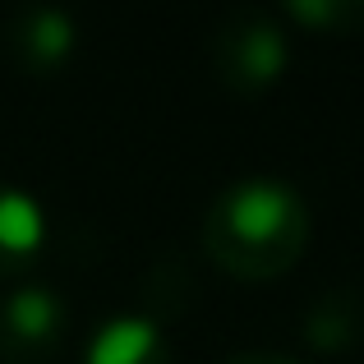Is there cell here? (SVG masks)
<instances>
[{
  "label": "cell",
  "instance_id": "6da1fadb",
  "mask_svg": "<svg viewBox=\"0 0 364 364\" xmlns=\"http://www.w3.org/2000/svg\"><path fill=\"white\" fill-rule=\"evenodd\" d=\"M309 245V208L286 180L249 176L226 185L203 217V249L235 282H277Z\"/></svg>",
  "mask_w": 364,
  "mask_h": 364
},
{
  "label": "cell",
  "instance_id": "7a4b0ae2",
  "mask_svg": "<svg viewBox=\"0 0 364 364\" xmlns=\"http://www.w3.org/2000/svg\"><path fill=\"white\" fill-rule=\"evenodd\" d=\"M291 42L267 9H231L213 28V70L217 83L235 97H258L286 74Z\"/></svg>",
  "mask_w": 364,
  "mask_h": 364
},
{
  "label": "cell",
  "instance_id": "3957f363",
  "mask_svg": "<svg viewBox=\"0 0 364 364\" xmlns=\"http://www.w3.org/2000/svg\"><path fill=\"white\" fill-rule=\"evenodd\" d=\"M65 304L46 286H14L0 295V364H46L65 341Z\"/></svg>",
  "mask_w": 364,
  "mask_h": 364
},
{
  "label": "cell",
  "instance_id": "277c9868",
  "mask_svg": "<svg viewBox=\"0 0 364 364\" xmlns=\"http://www.w3.org/2000/svg\"><path fill=\"white\" fill-rule=\"evenodd\" d=\"M9 55H14L18 70L37 74V79H46V74H55L65 60L74 55V18L65 14V9H51V5H23L9 14Z\"/></svg>",
  "mask_w": 364,
  "mask_h": 364
},
{
  "label": "cell",
  "instance_id": "5b68a950",
  "mask_svg": "<svg viewBox=\"0 0 364 364\" xmlns=\"http://www.w3.org/2000/svg\"><path fill=\"white\" fill-rule=\"evenodd\" d=\"M46 240V222L42 208L14 185H0V282L5 277H18L37 254H42Z\"/></svg>",
  "mask_w": 364,
  "mask_h": 364
},
{
  "label": "cell",
  "instance_id": "8992f818",
  "mask_svg": "<svg viewBox=\"0 0 364 364\" xmlns=\"http://www.w3.org/2000/svg\"><path fill=\"white\" fill-rule=\"evenodd\" d=\"M83 364H171V346L161 328H152L139 314H124V318H111L107 328H97Z\"/></svg>",
  "mask_w": 364,
  "mask_h": 364
},
{
  "label": "cell",
  "instance_id": "52a82bcc",
  "mask_svg": "<svg viewBox=\"0 0 364 364\" xmlns=\"http://www.w3.org/2000/svg\"><path fill=\"white\" fill-rule=\"evenodd\" d=\"M364 332V295L360 291H328L304 314V341L323 355L355 346Z\"/></svg>",
  "mask_w": 364,
  "mask_h": 364
},
{
  "label": "cell",
  "instance_id": "ba28073f",
  "mask_svg": "<svg viewBox=\"0 0 364 364\" xmlns=\"http://www.w3.org/2000/svg\"><path fill=\"white\" fill-rule=\"evenodd\" d=\"M189 295H194V277H189V267L166 258V263H157L148 272V282H143V304H148L143 318H148L152 328H161L166 318H176V314L189 304Z\"/></svg>",
  "mask_w": 364,
  "mask_h": 364
},
{
  "label": "cell",
  "instance_id": "9c48e42d",
  "mask_svg": "<svg viewBox=\"0 0 364 364\" xmlns=\"http://www.w3.org/2000/svg\"><path fill=\"white\" fill-rule=\"evenodd\" d=\"M286 14L295 23L314 28V33H332V37L364 33V0H291Z\"/></svg>",
  "mask_w": 364,
  "mask_h": 364
},
{
  "label": "cell",
  "instance_id": "30bf717a",
  "mask_svg": "<svg viewBox=\"0 0 364 364\" xmlns=\"http://www.w3.org/2000/svg\"><path fill=\"white\" fill-rule=\"evenodd\" d=\"M226 364H295V360H282V355H267V350H245V355H231Z\"/></svg>",
  "mask_w": 364,
  "mask_h": 364
}]
</instances>
